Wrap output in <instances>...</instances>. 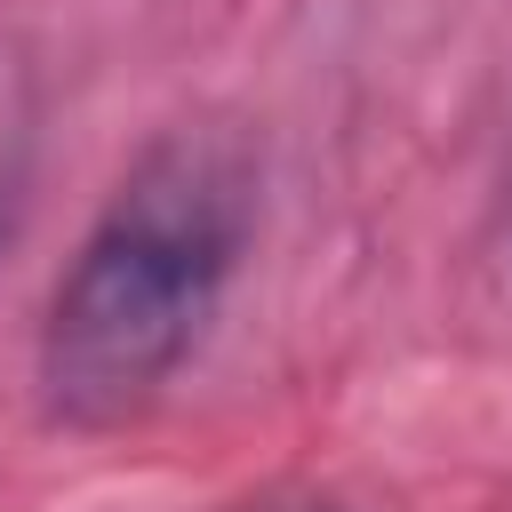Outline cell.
Instances as JSON below:
<instances>
[{
    "mask_svg": "<svg viewBox=\"0 0 512 512\" xmlns=\"http://www.w3.org/2000/svg\"><path fill=\"white\" fill-rule=\"evenodd\" d=\"M264 216V160L240 120H168L112 176L56 264L32 328V400L72 440L144 424L200 360Z\"/></svg>",
    "mask_w": 512,
    "mask_h": 512,
    "instance_id": "6da1fadb",
    "label": "cell"
},
{
    "mask_svg": "<svg viewBox=\"0 0 512 512\" xmlns=\"http://www.w3.org/2000/svg\"><path fill=\"white\" fill-rule=\"evenodd\" d=\"M32 176H40V80L32 56L0 40V256L32 216Z\"/></svg>",
    "mask_w": 512,
    "mask_h": 512,
    "instance_id": "7a4b0ae2",
    "label": "cell"
}]
</instances>
